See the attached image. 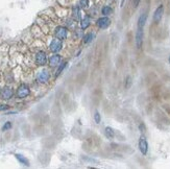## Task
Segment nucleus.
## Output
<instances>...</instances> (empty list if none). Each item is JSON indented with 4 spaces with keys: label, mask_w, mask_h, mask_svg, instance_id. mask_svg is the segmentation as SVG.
Instances as JSON below:
<instances>
[{
    "label": "nucleus",
    "mask_w": 170,
    "mask_h": 169,
    "mask_svg": "<svg viewBox=\"0 0 170 169\" xmlns=\"http://www.w3.org/2000/svg\"><path fill=\"white\" fill-rule=\"evenodd\" d=\"M94 121H95L97 124L100 123L101 117H100V114H99L98 112H95V114H94Z\"/></svg>",
    "instance_id": "412c9836"
},
{
    "label": "nucleus",
    "mask_w": 170,
    "mask_h": 169,
    "mask_svg": "<svg viewBox=\"0 0 170 169\" xmlns=\"http://www.w3.org/2000/svg\"><path fill=\"white\" fill-rule=\"evenodd\" d=\"M94 39V34H89V35H86L85 38H84V42H85L86 44L90 43V42H92V40Z\"/></svg>",
    "instance_id": "a211bd4d"
},
{
    "label": "nucleus",
    "mask_w": 170,
    "mask_h": 169,
    "mask_svg": "<svg viewBox=\"0 0 170 169\" xmlns=\"http://www.w3.org/2000/svg\"><path fill=\"white\" fill-rule=\"evenodd\" d=\"M104 134H106V137L108 139H113L115 136L114 129H112L111 126H106V129H104Z\"/></svg>",
    "instance_id": "4468645a"
},
{
    "label": "nucleus",
    "mask_w": 170,
    "mask_h": 169,
    "mask_svg": "<svg viewBox=\"0 0 170 169\" xmlns=\"http://www.w3.org/2000/svg\"><path fill=\"white\" fill-rule=\"evenodd\" d=\"M37 79H38V81L41 83H47V81H49V72H48L47 70H42V71H40L37 75Z\"/></svg>",
    "instance_id": "39448f33"
},
{
    "label": "nucleus",
    "mask_w": 170,
    "mask_h": 169,
    "mask_svg": "<svg viewBox=\"0 0 170 169\" xmlns=\"http://www.w3.org/2000/svg\"><path fill=\"white\" fill-rule=\"evenodd\" d=\"M96 24H97V26L99 28H106V27H109L110 24H111V20L108 18V16H104L97 20Z\"/></svg>",
    "instance_id": "0eeeda50"
},
{
    "label": "nucleus",
    "mask_w": 170,
    "mask_h": 169,
    "mask_svg": "<svg viewBox=\"0 0 170 169\" xmlns=\"http://www.w3.org/2000/svg\"><path fill=\"white\" fill-rule=\"evenodd\" d=\"M112 12H113V10H112V8H110V6H104L102 10H101V13H102L104 16H109V15L112 14Z\"/></svg>",
    "instance_id": "f3484780"
},
{
    "label": "nucleus",
    "mask_w": 170,
    "mask_h": 169,
    "mask_svg": "<svg viewBox=\"0 0 170 169\" xmlns=\"http://www.w3.org/2000/svg\"><path fill=\"white\" fill-rule=\"evenodd\" d=\"M13 90H12L10 87H3L2 89H0V97L2 98V99H10L11 97H13Z\"/></svg>",
    "instance_id": "7ed1b4c3"
},
{
    "label": "nucleus",
    "mask_w": 170,
    "mask_h": 169,
    "mask_svg": "<svg viewBox=\"0 0 170 169\" xmlns=\"http://www.w3.org/2000/svg\"><path fill=\"white\" fill-rule=\"evenodd\" d=\"M132 85V78L130 76L126 77V85H125V88H130V86Z\"/></svg>",
    "instance_id": "5701e85b"
},
{
    "label": "nucleus",
    "mask_w": 170,
    "mask_h": 169,
    "mask_svg": "<svg viewBox=\"0 0 170 169\" xmlns=\"http://www.w3.org/2000/svg\"><path fill=\"white\" fill-rule=\"evenodd\" d=\"M66 65H67V62H64V63H62L61 64V66L59 67V69H58V71H56V76H59L60 74H61V72L64 70V68L66 67Z\"/></svg>",
    "instance_id": "aec40b11"
},
{
    "label": "nucleus",
    "mask_w": 170,
    "mask_h": 169,
    "mask_svg": "<svg viewBox=\"0 0 170 169\" xmlns=\"http://www.w3.org/2000/svg\"><path fill=\"white\" fill-rule=\"evenodd\" d=\"M89 25H90V18L88 16H86L82 20V22H80V26H82V29H86V28L89 27Z\"/></svg>",
    "instance_id": "dca6fc26"
},
{
    "label": "nucleus",
    "mask_w": 170,
    "mask_h": 169,
    "mask_svg": "<svg viewBox=\"0 0 170 169\" xmlns=\"http://www.w3.org/2000/svg\"><path fill=\"white\" fill-rule=\"evenodd\" d=\"M169 64H170V56H169Z\"/></svg>",
    "instance_id": "bb28decb"
},
{
    "label": "nucleus",
    "mask_w": 170,
    "mask_h": 169,
    "mask_svg": "<svg viewBox=\"0 0 170 169\" xmlns=\"http://www.w3.org/2000/svg\"><path fill=\"white\" fill-rule=\"evenodd\" d=\"M10 109V107L6 105H0V111H6Z\"/></svg>",
    "instance_id": "b1692460"
},
{
    "label": "nucleus",
    "mask_w": 170,
    "mask_h": 169,
    "mask_svg": "<svg viewBox=\"0 0 170 169\" xmlns=\"http://www.w3.org/2000/svg\"><path fill=\"white\" fill-rule=\"evenodd\" d=\"M139 150L141 151L142 155H146L147 151H148V142H147L146 138L144 136H141L140 139H139Z\"/></svg>",
    "instance_id": "f03ea898"
},
{
    "label": "nucleus",
    "mask_w": 170,
    "mask_h": 169,
    "mask_svg": "<svg viewBox=\"0 0 170 169\" xmlns=\"http://www.w3.org/2000/svg\"><path fill=\"white\" fill-rule=\"evenodd\" d=\"M72 17H73V19L74 20H80V17H82V15H80V6H77V8H73V11H72Z\"/></svg>",
    "instance_id": "2eb2a0df"
},
{
    "label": "nucleus",
    "mask_w": 170,
    "mask_h": 169,
    "mask_svg": "<svg viewBox=\"0 0 170 169\" xmlns=\"http://www.w3.org/2000/svg\"><path fill=\"white\" fill-rule=\"evenodd\" d=\"M15 156H16L17 160L20 162V164H22V165H24V166H29V162H28V160H27L25 157H23L22 155H19V153H17V155H15Z\"/></svg>",
    "instance_id": "ddd939ff"
},
{
    "label": "nucleus",
    "mask_w": 170,
    "mask_h": 169,
    "mask_svg": "<svg viewBox=\"0 0 170 169\" xmlns=\"http://www.w3.org/2000/svg\"><path fill=\"white\" fill-rule=\"evenodd\" d=\"M146 20H147V14L143 13L138 19V28H143L145 23H146Z\"/></svg>",
    "instance_id": "f8f14e48"
},
{
    "label": "nucleus",
    "mask_w": 170,
    "mask_h": 169,
    "mask_svg": "<svg viewBox=\"0 0 170 169\" xmlns=\"http://www.w3.org/2000/svg\"><path fill=\"white\" fill-rule=\"evenodd\" d=\"M89 5V0H80V3H78V6L80 8H88Z\"/></svg>",
    "instance_id": "6ab92c4d"
},
{
    "label": "nucleus",
    "mask_w": 170,
    "mask_h": 169,
    "mask_svg": "<svg viewBox=\"0 0 170 169\" xmlns=\"http://www.w3.org/2000/svg\"><path fill=\"white\" fill-rule=\"evenodd\" d=\"M139 129H141V131H142V133H144V131H145V126H144V124H143V123L140 124V126H139Z\"/></svg>",
    "instance_id": "a878e982"
},
{
    "label": "nucleus",
    "mask_w": 170,
    "mask_h": 169,
    "mask_svg": "<svg viewBox=\"0 0 170 169\" xmlns=\"http://www.w3.org/2000/svg\"><path fill=\"white\" fill-rule=\"evenodd\" d=\"M36 62H37L38 65L40 66H43L45 65L46 62H47V56H46V53L44 51H39L36 54Z\"/></svg>",
    "instance_id": "423d86ee"
},
{
    "label": "nucleus",
    "mask_w": 170,
    "mask_h": 169,
    "mask_svg": "<svg viewBox=\"0 0 170 169\" xmlns=\"http://www.w3.org/2000/svg\"><path fill=\"white\" fill-rule=\"evenodd\" d=\"M29 93H30L29 88L25 83H22L21 86L18 88V90H17V96L19 98H25V97H27L29 95Z\"/></svg>",
    "instance_id": "f257e3e1"
},
{
    "label": "nucleus",
    "mask_w": 170,
    "mask_h": 169,
    "mask_svg": "<svg viewBox=\"0 0 170 169\" xmlns=\"http://www.w3.org/2000/svg\"><path fill=\"white\" fill-rule=\"evenodd\" d=\"M12 129V123L8 121V122H6L4 125L2 126V131H8V129Z\"/></svg>",
    "instance_id": "4be33fe9"
},
{
    "label": "nucleus",
    "mask_w": 170,
    "mask_h": 169,
    "mask_svg": "<svg viewBox=\"0 0 170 169\" xmlns=\"http://www.w3.org/2000/svg\"><path fill=\"white\" fill-rule=\"evenodd\" d=\"M60 62H61V56L59 54H53V55L50 56V59H49V65H50L51 67L58 66L60 64Z\"/></svg>",
    "instance_id": "9b49d317"
},
{
    "label": "nucleus",
    "mask_w": 170,
    "mask_h": 169,
    "mask_svg": "<svg viewBox=\"0 0 170 169\" xmlns=\"http://www.w3.org/2000/svg\"><path fill=\"white\" fill-rule=\"evenodd\" d=\"M163 14H164V6L163 5H159V8L156 10L154 14V21L156 23H159L161 21V19L163 17Z\"/></svg>",
    "instance_id": "9d476101"
},
{
    "label": "nucleus",
    "mask_w": 170,
    "mask_h": 169,
    "mask_svg": "<svg viewBox=\"0 0 170 169\" xmlns=\"http://www.w3.org/2000/svg\"><path fill=\"white\" fill-rule=\"evenodd\" d=\"M68 36V30L64 26H58L56 28V37L60 40H65Z\"/></svg>",
    "instance_id": "20e7f679"
},
{
    "label": "nucleus",
    "mask_w": 170,
    "mask_h": 169,
    "mask_svg": "<svg viewBox=\"0 0 170 169\" xmlns=\"http://www.w3.org/2000/svg\"><path fill=\"white\" fill-rule=\"evenodd\" d=\"M140 3V0H133V6L134 8H137Z\"/></svg>",
    "instance_id": "393cba45"
},
{
    "label": "nucleus",
    "mask_w": 170,
    "mask_h": 169,
    "mask_svg": "<svg viewBox=\"0 0 170 169\" xmlns=\"http://www.w3.org/2000/svg\"><path fill=\"white\" fill-rule=\"evenodd\" d=\"M62 47H63L62 40H60L58 38L54 39V40H52V42H51V44H50V50L52 51V52H59L62 49Z\"/></svg>",
    "instance_id": "6e6552de"
},
{
    "label": "nucleus",
    "mask_w": 170,
    "mask_h": 169,
    "mask_svg": "<svg viewBox=\"0 0 170 169\" xmlns=\"http://www.w3.org/2000/svg\"><path fill=\"white\" fill-rule=\"evenodd\" d=\"M143 44V28H138L136 32V46L137 48L140 49Z\"/></svg>",
    "instance_id": "1a4fd4ad"
}]
</instances>
